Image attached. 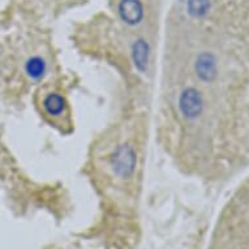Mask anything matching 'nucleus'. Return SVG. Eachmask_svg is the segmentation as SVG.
Listing matches in <instances>:
<instances>
[{"mask_svg": "<svg viewBox=\"0 0 249 249\" xmlns=\"http://www.w3.org/2000/svg\"><path fill=\"white\" fill-rule=\"evenodd\" d=\"M136 164H137V157L133 147L129 145H120L111 157L112 170L120 178H129L133 175Z\"/></svg>", "mask_w": 249, "mask_h": 249, "instance_id": "1", "label": "nucleus"}, {"mask_svg": "<svg viewBox=\"0 0 249 249\" xmlns=\"http://www.w3.org/2000/svg\"><path fill=\"white\" fill-rule=\"evenodd\" d=\"M179 107L181 114L187 119L198 118L204 108L202 95L195 88H188L180 94Z\"/></svg>", "mask_w": 249, "mask_h": 249, "instance_id": "2", "label": "nucleus"}, {"mask_svg": "<svg viewBox=\"0 0 249 249\" xmlns=\"http://www.w3.org/2000/svg\"><path fill=\"white\" fill-rule=\"evenodd\" d=\"M119 15L128 25L140 24L143 18V5L140 0H120Z\"/></svg>", "mask_w": 249, "mask_h": 249, "instance_id": "3", "label": "nucleus"}, {"mask_svg": "<svg viewBox=\"0 0 249 249\" xmlns=\"http://www.w3.org/2000/svg\"><path fill=\"white\" fill-rule=\"evenodd\" d=\"M196 72L202 81L210 82L216 77V63L212 53H201L197 57Z\"/></svg>", "mask_w": 249, "mask_h": 249, "instance_id": "4", "label": "nucleus"}, {"mask_svg": "<svg viewBox=\"0 0 249 249\" xmlns=\"http://www.w3.org/2000/svg\"><path fill=\"white\" fill-rule=\"evenodd\" d=\"M149 57H150V47L147 42L143 39H137L132 47V59L140 72H145L147 70Z\"/></svg>", "mask_w": 249, "mask_h": 249, "instance_id": "5", "label": "nucleus"}, {"mask_svg": "<svg viewBox=\"0 0 249 249\" xmlns=\"http://www.w3.org/2000/svg\"><path fill=\"white\" fill-rule=\"evenodd\" d=\"M43 108L50 116H60L67 110V101L59 93H50L43 99Z\"/></svg>", "mask_w": 249, "mask_h": 249, "instance_id": "6", "label": "nucleus"}, {"mask_svg": "<svg viewBox=\"0 0 249 249\" xmlns=\"http://www.w3.org/2000/svg\"><path fill=\"white\" fill-rule=\"evenodd\" d=\"M26 73L29 74V77L38 80L41 78L46 72V61L39 56H34L32 59H29L26 66H25Z\"/></svg>", "mask_w": 249, "mask_h": 249, "instance_id": "7", "label": "nucleus"}, {"mask_svg": "<svg viewBox=\"0 0 249 249\" xmlns=\"http://www.w3.org/2000/svg\"><path fill=\"white\" fill-rule=\"evenodd\" d=\"M188 13L192 17H204L210 9V0H188Z\"/></svg>", "mask_w": 249, "mask_h": 249, "instance_id": "8", "label": "nucleus"}]
</instances>
